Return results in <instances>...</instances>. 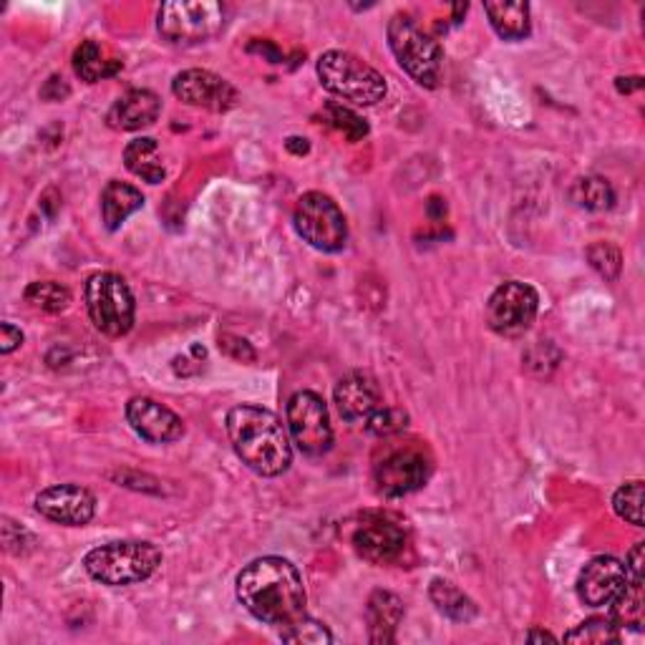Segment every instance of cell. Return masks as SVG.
Here are the masks:
<instances>
[{
  "label": "cell",
  "instance_id": "obj_1",
  "mask_svg": "<svg viewBox=\"0 0 645 645\" xmlns=\"http://www.w3.org/2000/svg\"><path fill=\"white\" fill-rule=\"evenodd\" d=\"M237 601L267 625H290L306 615V585L298 567L285 557H257L237 575Z\"/></svg>",
  "mask_w": 645,
  "mask_h": 645
},
{
  "label": "cell",
  "instance_id": "obj_2",
  "mask_svg": "<svg viewBox=\"0 0 645 645\" xmlns=\"http://www.w3.org/2000/svg\"><path fill=\"white\" fill-rule=\"evenodd\" d=\"M229 444L243 464L260 477H280L293 464L290 437L283 421L270 409L243 403L227 411Z\"/></svg>",
  "mask_w": 645,
  "mask_h": 645
},
{
  "label": "cell",
  "instance_id": "obj_3",
  "mask_svg": "<svg viewBox=\"0 0 645 645\" xmlns=\"http://www.w3.org/2000/svg\"><path fill=\"white\" fill-rule=\"evenodd\" d=\"M162 565V550L152 542H106L86 552L84 570L91 580L109 587L136 585L150 580Z\"/></svg>",
  "mask_w": 645,
  "mask_h": 645
},
{
  "label": "cell",
  "instance_id": "obj_4",
  "mask_svg": "<svg viewBox=\"0 0 645 645\" xmlns=\"http://www.w3.org/2000/svg\"><path fill=\"white\" fill-rule=\"evenodd\" d=\"M386 35H389V45L399 66L419 86L437 89L441 76H444V51H441L434 35H429L407 13L391 16Z\"/></svg>",
  "mask_w": 645,
  "mask_h": 645
},
{
  "label": "cell",
  "instance_id": "obj_5",
  "mask_svg": "<svg viewBox=\"0 0 645 645\" xmlns=\"http://www.w3.org/2000/svg\"><path fill=\"white\" fill-rule=\"evenodd\" d=\"M316 71L322 89L358 106L379 104L389 91L379 71L348 51H326L318 59Z\"/></svg>",
  "mask_w": 645,
  "mask_h": 645
},
{
  "label": "cell",
  "instance_id": "obj_6",
  "mask_svg": "<svg viewBox=\"0 0 645 645\" xmlns=\"http://www.w3.org/2000/svg\"><path fill=\"white\" fill-rule=\"evenodd\" d=\"M156 29L172 45H199L225 29V6L217 0H172L156 13Z\"/></svg>",
  "mask_w": 645,
  "mask_h": 645
},
{
  "label": "cell",
  "instance_id": "obj_7",
  "mask_svg": "<svg viewBox=\"0 0 645 645\" xmlns=\"http://www.w3.org/2000/svg\"><path fill=\"white\" fill-rule=\"evenodd\" d=\"M86 310L96 330L109 338H122L134 326V295L116 273H96L86 283Z\"/></svg>",
  "mask_w": 645,
  "mask_h": 645
},
{
  "label": "cell",
  "instance_id": "obj_8",
  "mask_svg": "<svg viewBox=\"0 0 645 645\" xmlns=\"http://www.w3.org/2000/svg\"><path fill=\"white\" fill-rule=\"evenodd\" d=\"M293 225L310 247L320 253H340L348 243L346 215L322 192H306L295 205Z\"/></svg>",
  "mask_w": 645,
  "mask_h": 645
},
{
  "label": "cell",
  "instance_id": "obj_9",
  "mask_svg": "<svg viewBox=\"0 0 645 645\" xmlns=\"http://www.w3.org/2000/svg\"><path fill=\"white\" fill-rule=\"evenodd\" d=\"M431 459L427 451L417 444H403L389 449L373 467L376 492L389 500L413 494L429 482Z\"/></svg>",
  "mask_w": 645,
  "mask_h": 645
},
{
  "label": "cell",
  "instance_id": "obj_10",
  "mask_svg": "<svg viewBox=\"0 0 645 645\" xmlns=\"http://www.w3.org/2000/svg\"><path fill=\"white\" fill-rule=\"evenodd\" d=\"M540 295L522 280H506L487 300V322L496 336L518 338L538 318Z\"/></svg>",
  "mask_w": 645,
  "mask_h": 645
},
{
  "label": "cell",
  "instance_id": "obj_11",
  "mask_svg": "<svg viewBox=\"0 0 645 645\" xmlns=\"http://www.w3.org/2000/svg\"><path fill=\"white\" fill-rule=\"evenodd\" d=\"M288 429L303 454L322 457L334 447V427L326 401L316 391H298L288 401Z\"/></svg>",
  "mask_w": 645,
  "mask_h": 645
},
{
  "label": "cell",
  "instance_id": "obj_12",
  "mask_svg": "<svg viewBox=\"0 0 645 645\" xmlns=\"http://www.w3.org/2000/svg\"><path fill=\"white\" fill-rule=\"evenodd\" d=\"M354 550L373 565H389L407 547V530L391 514L366 512L351 532Z\"/></svg>",
  "mask_w": 645,
  "mask_h": 645
},
{
  "label": "cell",
  "instance_id": "obj_13",
  "mask_svg": "<svg viewBox=\"0 0 645 645\" xmlns=\"http://www.w3.org/2000/svg\"><path fill=\"white\" fill-rule=\"evenodd\" d=\"M172 94L187 106L223 114L237 104V89L207 69H187L174 76Z\"/></svg>",
  "mask_w": 645,
  "mask_h": 645
},
{
  "label": "cell",
  "instance_id": "obj_14",
  "mask_svg": "<svg viewBox=\"0 0 645 645\" xmlns=\"http://www.w3.org/2000/svg\"><path fill=\"white\" fill-rule=\"evenodd\" d=\"M35 512L49 522L84 528L96 514V496L79 484H53L35 496Z\"/></svg>",
  "mask_w": 645,
  "mask_h": 645
},
{
  "label": "cell",
  "instance_id": "obj_15",
  "mask_svg": "<svg viewBox=\"0 0 645 645\" xmlns=\"http://www.w3.org/2000/svg\"><path fill=\"white\" fill-rule=\"evenodd\" d=\"M628 583V570L617 557H593L577 575V597L587 607L611 605Z\"/></svg>",
  "mask_w": 645,
  "mask_h": 645
},
{
  "label": "cell",
  "instance_id": "obj_16",
  "mask_svg": "<svg viewBox=\"0 0 645 645\" xmlns=\"http://www.w3.org/2000/svg\"><path fill=\"white\" fill-rule=\"evenodd\" d=\"M126 421L136 434L152 444H172L184 437V423L177 413L150 396H134L126 403Z\"/></svg>",
  "mask_w": 645,
  "mask_h": 645
},
{
  "label": "cell",
  "instance_id": "obj_17",
  "mask_svg": "<svg viewBox=\"0 0 645 645\" xmlns=\"http://www.w3.org/2000/svg\"><path fill=\"white\" fill-rule=\"evenodd\" d=\"M334 403L344 421H366L376 409H381V389L373 376L354 371L336 383Z\"/></svg>",
  "mask_w": 645,
  "mask_h": 645
},
{
  "label": "cell",
  "instance_id": "obj_18",
  "mask_svg": "<svg viewBox=\"0 0 645 645\" xmlns=\"http://www.w3.org/2000/svg\"><path fill=\"white\" fill-rule=\"evenodd\" d=\"M162 114V99L150 89H132L114 101L106 124L116 132H140L152 126Z\"/></svg>",
  "mask_w": 645,
  "mask_h": 645
},
{
  "label": "cell",
  "instance_id": "obj_19",
  "mask_svg": "<svg viewBox=\"0 0 645 645\" xmlns=\"http://www.w3.org/2000/svg\"><path fill=\"white\" fill-rule=\"evenodd\" d=\"M368 641L373 645H389L396 641V628L403 621V603L389 590H376L366 605Z\"/></svg>",
  "mask_w": 645,
  "mask_h": 645
},
{
  "label": "cell",
  "instance_id": "obj_20",
  "mask_svg": "<svg viewBox=\"0 0 645 645\" xmlns=\"http://www.w3.org/2000/svg\"><path fill=\"white\" fill-rule=\"evenodd\" d=\"M484 13L494 33L504 41H522L532 31L530 6L524 0H492V3H484Z\"/></svg>",
  "mask_w": 645,
  "mask_h": 645
},
{
  "label": "cell",
  "instance_id": "obj_21",
  "mask_svg": "<svg viewBox=\"0 0 645 645\" xmlns=\"http://www.w3.org/2000/svg\"><path fill=\"white\" fill-rule=\"evenodd\" d=\"M144 207V195L132 184L112 180L101 192V219H104L106 229H119L134 212Z\"/></svg>",
  "mask_w": 645,
  "mask_h": 645
},
{
  "label": "cell",
  "instance_id": "obj_22",
  "mask_svg": "<svg viewBox=\"0 0 645 645\" xmlns=\"http://www.w3.org/2000/svg\"><path fill=\"white\" fill-rule=\"evenodd\" d=\"M124 164L126 170L150 184H160L167 177V170L162 164L160 144L152 136H142V140H132L124 150Z\"/></svg>",
  "mask_w": 645,
  "mask_h": 645
},
{
  "label": "cell",
  "instance_id": "obj_23",
  "mask_svg": "<svg viewBox=\"0 0 645 645\" xmlns=\"http://www.w3.org/2000/svg\"><path fill=\"white\" fill-rule=\"evenodd\" d=\"M429 597L437 605L441 615H447L454 623H472L479 615L477 603L469 597L464 590H459L454 583L444 577H434L429 585Z\"/></svg>",
  "mask_w": 645,
  "mask_h": 645
},
{
  "label": "cell",
  "instance_id": "obj_24",
  "mask_svg": "<svg viewBox=\"0 0 645 645\" xmlns=\"http://www.w3.org/2000/svg\"><path fill=\"white\" fill-rule=\"evenodd\" d=\"M73 71L86 84H96L101 79L116 76L122 71V61L106 57L104 45L99 41H84L73 51Z\"/></svg>",
  "mask_w": 645,
  "mask_h": 645
},
{
  "label": "cell",
  "instance_id": "obj_25",
  "mask_svg": "<svg viewBox=\"0 0 645 645\" xmlns=\"http://www.w3.org/2000/svg\"><path fill=\"white\" fill-rule=\"evenodd\" d=\"M611 617L617 623V628H641L643 623V580L628 577V583L617 593L611 603Z\"/></svg>",
  "mask_w": 645,
  "mask_h": 645
},
{
  "label": "cell",
  "instance_id": "obj_26",
  "mask_svg": "<svg viewBox=\"0 0 645 645\" xmlns=\"http://www.w3.org/2000/svg\"><path fill=\"white\" fill-rule=\"evenodd\" d=\"M25 303L43 313H61L71 306V290L66 285L53 280H35L23 293Z\"/></svg>",
  "mask_w": 645,
  "mask_h": 645
},
{
  "label": "cell",
  "instance_id": "obj_27",
  "mask_svg": "<svg viewBox=\"0 0 645 645\" xmlns=\"http://www.w3.org/2000/svg\"><path fill=\"white\" fill-rule=\"evenodd\" d=\"M573 199L590 212H603L615 205V190L605 177H583L575 182Z\"/></svg>",
  "mask_w": 645,
  "mask_h": 645
},
{
  "label": "cell",
  "instance_id": "obj_28",
  "mask_svg": "<svg viewBox=\"0 0 645 645\" xmlns=\"http://www.w3.org/2000/svg\"><path fill=\"white\" fill-rule=\"evenodd\" d=\"M567 643H587V645H605L621 641V628L611 615H595L587 617L585 623H580L575 631L565 635Z\"/></svg>",
  "mask_w": 645,
  "mask_h": 645
},
{
  "label": "cell",
  "instance_id": "obj_29",
  "mask_svg": "<svg viewBox=\"0 0 645 645\" xmlns=\"http://www.w3.org/2000/svg\"><path fill=\"white\" fill-rule=\"evenodd\" d=\"M613 510L617 518L633 524V528H643V482L641 479H633V482H625L623 487H617V492L613 494Z\"/></svg>",
  "mask_w": 645,
  "mask_h": 645
},
{
  "label": "cell",
  "instance_id": "obj_30",
  "mask_svg": "<svg viewBox=\"0 0 645 645\" xmlns=\"http://www.w3.org/2000/svg\"><path fill=\"white\" fill-rule=\"evenodd\" d=\"M280 638L285 643H295V645H328L334 643V635L322 625L320 621H313V617L303 615L298 621L285 625L280 631Z\"/></svg>",
  "mask_w": 645,
  "mask_h": 645
},
{
  "label": "cell",
  "instance_id": "obj_31",
  "mask_svg": "<svg viewBox=\"0 0 645 645\" xmlns=\"http://www.w3.org/2000/svg\"><path fill=\"white\" fill-rule=\"evenodd\" d=\"M585 257L593 270L601 275L603 280L613 283L621 278V270H623V255L621 250L613 243H593L585 250Z\"/></svg>",
  "mask_w": 645,
  "mask_h": 645
},
{
  "label": "cell",
  "instance_id": "obj_32",
  "mask_svg": "<svg viewBox=\"0 0 645 645\" xmlns=\"http://www.w3.org/2000/svg\"><path fill=\"white\" fill-rule=\"evenodd\" d=\"M409 427V413L403 409L396 407H381L376 409L371 417L366 419V431L373 437L389 439V437H399L403 429Z\"/></svg>",
  "mask_w": 645,
  "mask_h": 645
},
{
  "label": "cell",
  "instance_id": "obj_33",
  "mask_svg": "<svg viewBox=\"0 0 645 645\" xmlns=\"http://www.w3.org/2000/svg\"><path fill=\"white\" fill-rule=\"evenodd\" d=\"M326 114H328V122L334 124L338 132H344L346 140L358 142V140H364V136L368 134L366 119L358 116L354 109H348L344 104H336V101H330V104L326 106Z\"/></svg>",
  "mask_w": 645,
  "mask_h": 645
},
{
  "label": "cell",
  "instance_id": "obj_34",
  "mask_svg": "<svg viewBox=\"0 0 645 645\" xmlns=\"http://www.w3.org/2000/svg\"><path fill=\"white\" fill-rule=\"evenodd\" d=\"M3 545L8 552H11V555L23 557L25 552L33 547V538H31L29 530L21 528V524H16L13 520L3 518Z\"/></svg>",
  "mask_w": 645,
  "mask_h": 645
},
{
  "label": "cell",
  "instance_id": "obj_35",
  "mask_svg": "<svg viewBox=\"0 0 645 645\" xmlns=\"http://www.w3.org/2000/svg\"><path fill=\"white\" fill-rule=\"evenodd\" d=\"M219 351H223L225 356L229 358H235V361L239 364H253L255 361V348L247 344L245 338H239V336H219Z\"/></svg>",
  "mask_w": 645,
  "mask_h": 645
},
{
  "label": "cell",
  "instance_id": "obj_36",
  "mask_svg": "<svg viewBox=\"0 0 645 645\" xmlns=\"http://www.w3.org/2000/svg\"><path fill=\"white\" fill-rule=\"evenodd\" d=\"M23 344V330L13 322H0V354H13Z\"/></svg>",
  "mask_w": 645,
  "mask_h": 645
},
{
  "label": "cell",
  "instance_id": "obj_37",
  "mask_svg": "<svg viewBox=\"0 0 645 645\" xmlns=\"http://www.w3.org/2000/svg\"><path fill=\"white\" fill-rule=\"evenodd\" d=\"M71 94V89L66 86V81H63L61 76H51L49 81H45V86L41 89V96L45 101H63Z\"/></svg>",
  "mask_w": 645,
  "mask_h": 645
},
{
  "label": "cell",
  "instance_id": "obj_38",
  "mask_svg": "<svg viewBox=\"0 0 645 645\" xmlns=\"http://www.w3.org/2000/svg\"><path fill=\"white\" fill-rule=\"evenodd\" d=\"M625 570H628V577L643 580V542H638L625 557Z\"/></svg>",
  "mask_w": 645,
  "mask_h": 645
},
{
  "label": "cell",
  "instance_id": "obj_39",
  "mask_svg": "<svg viewBox=\"0 0 645 645\" xmlns=\"http://www.w3.org/2000/svg\"><path fill=\"white\" fill-rule=\"evenodd\" d=\"M285 146H288L293 154H306L308 152V140H300V136H290V140L285 142Z\"/></svg>",
  "mask_w": 645,
  "mask_h": 645
},
{
  "label": "cell",
  "instance_id": "obj_40",
  "mask_svg": "<svg viewBox=\"0 0 645 645\" xmlns=\"http://www.w3.org/2000/svg\"><path fill=\"white\" fill-rule=\"evenodd\" d=\"M643 86V79H617V89L623 91V94H628V91H633V89H641Z\"/></svg>",
  "mask_w": 645,
  "mask_h": 645
},
{
  "label": "cell",
  "instance_id": "obj_41",
  "mask_svg": "<svg viewBox=\"0 0 645 645\" xmlns=\"http://www.w3.org/2000/svg\"><path fill=\"white\" fill-rule=\"evenodd\" d=\"M528 641H532V643H545V641H550V643H555L557 638H555V635H550V633H545V631H530V633H528Z\"/></svg>",
  "mask_w": 645,
  "mask_h": 645
}]
</instances>
